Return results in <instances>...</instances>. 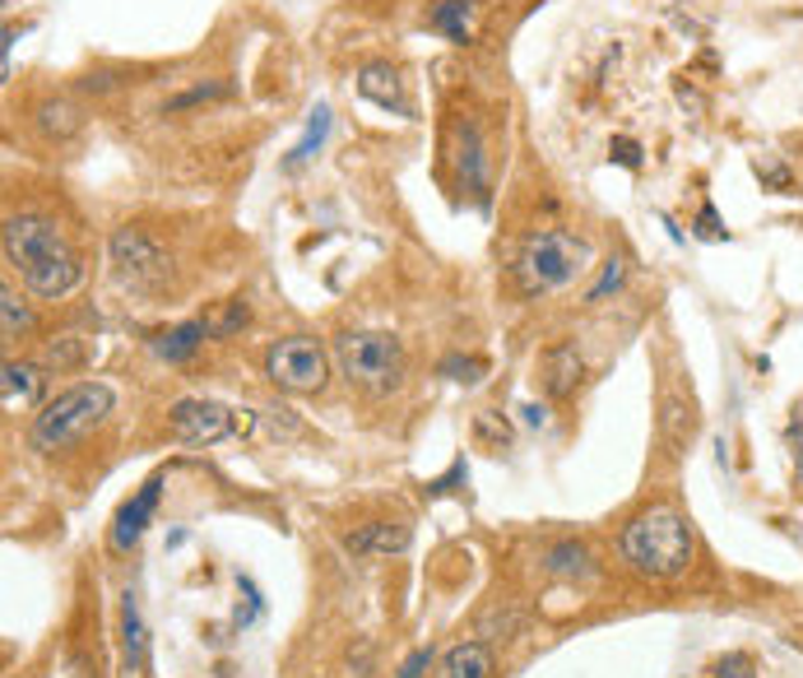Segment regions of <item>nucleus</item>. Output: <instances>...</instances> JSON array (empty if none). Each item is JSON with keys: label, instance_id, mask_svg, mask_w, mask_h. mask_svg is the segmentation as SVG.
Here are the masks:
<instances>
[{"label": "nucleus", "instance_id": "22", "mask_svg": "<svg viewBox=\"0 0 803 678\" xmlns=\"http://www.w3.org/2000/svg\"><path fill=\"white\" fill-rule=\"evenodd\" d=\"M38 126L47 135H57V140H70V135L79 131V112L70 108V102H42V108H38Z\"/></svg>", "mask_w": 803, "mask_h": 678}, {"label": "nucleus", "instance_id": "34", "mask_svg": "<svg viewBox=\"0 0 803 678\" xmlns=\"http://www.w3.org/2000/svg\"><path fill=\"white\" fill-rule=\"evenodd\" d=\"M428 665H432V651H428V646H418V651L405 659V665H399V674H395V678H423V669H428Z\"/></svg>", "mask_w": 803, "mask_h": 678}, {"label": "nucleus", "instance_id": "19", "mask_svg": "<svg viewBox=\"0 0 803 678\" xmlns=\"http://www.w3.org/2000/svg\"><path fill=\"white\" fill-rule=\"evenodd\" d=\"M0 386H5V405H33L42 391V377L33 362H5V372H0Z\"/></svg>", "mask_w": 803, "mask_h": 678}, {"label": "nucleus", "instance_id": "35", "mask_svg": "<svg viewBox=\"0 0 803 678\" xmlns=\"http://www.w3.org/2000/svg\"><path fill=\"white\" fill-rule=\"evenodd\" d=\"M520 414H526V423H544V409H539V405H526Z\"/></svg>", "mask_w": 803, "mask_h": 678}, {"label": "nucleus", "instance_id": "25", "mask_svg": "<svg viewBox=\"0 0 803 678\" xmlns=\"http://www.w3.org/2000/svg\"><path fill=\"white\" fill-rule=\"evenodd\" d=\"M219 98H228V84H196V89L168 98L163 112H186V108H200V102H219Z\"/></svg>", "mask_w": 803, "mask_h": 678}, {"label": "nucleus", "instance_id": "27", "mask_svg": "<svg viewBox=\"0 0 803 678\" xmlns=\"http://www.w3.org/2000/svg\"><path fill=\"white\" fill-rule=\"evenodd\" d=\"M715 678H757V659L748 651H729L715 659Z\"/></svg>", "mask_w": 803, "mask_h": 678}, {"label": "nucleus", "instance_id": "28", "mask_svg": "<svg viewBox=\"0 0 803 678\" xmlns=\"http://www.w3.org/2000/svg\"><path fill=\"white\" fill-rule=\"evenodd\" d=\"M622 280H627V266H622V260L614 256V260H608V266H604V274H600V284H595V288H590V293H585V303H604V298H608V293H618V288H622Z\"/></svg>", "mask_w": 803, "mask_h": 678}, {"label": "nucleus", "instance_id": "16", "mask_svg": "<svg viewBox=\"0 0 803 678\" xmlns=\"http://www.w3.org/2000/svg\"><path fill=\"white\" fill-rule=\"evenodd\" d=\"M200 340H209L205 321H182V325H172V330H163V335L153 340V354H159L163 362H186L190 354L200 349Z\"/></svg>", "mask_w": 803, "mask_h": 678}, {"label": "nucleus", "instance_id": "1", "mask_svg": "<svg viewBox=\"0 0 803 678\" xmlns=\"http://www.w3.org/2000/svg\"><path fill=\"white\" fill-rule=\"evenodd\" d=\"M5 260L24 274V288L42 303L65 298L79 284V256L70 242L38 214H14L5 219Z\"/></svg>", "mask_w": 803, "mask_h": 678}, {"label": "nucleus", "instance_id": "14", "mask_svg": "<svg viewBox=\"0 0 803 678\" xmlns=\"http://www.w3.org/2000/svg\"><path fill=\"white\" fill-rule=\"evenodd\" d=\"M493 674H497V659L483 641H460L436 665V678H493Z\"/></svg>", "mask_w": 803, "mask_h": 678}, {"label": "nucleus", "instance_id": "15", "mask_svg": "<svg viewBox=\"0 0 803 678\" xmlns=\"http://www.w3.org/2000/svg\"><path fill=\"white\" fill-rule=\"evenodd\" d=\"M121 646H126V669L131 674H145L149 669V632H145V618H139V600L121 595Z\"/></svg>", "mask_w": 803, "mask_h": 678}, {"label": "nucleus", "instance_id": "5", "mask_svg": "<svg viewBox=\"0 0 803 678\" xmlns=\"http://www.w3.org/2000/svg\"><path fill=\"white\" fill-rule=\"evenodd\" d=\"M335 368L348 386L368 395H391L405 377V344L386 330H348L335 340Z\"/></svg>", "mask_w": 803, "mask_h": 678}, {"label": "nucleus", "instance_id": "31", "mask_svg": "<svg viewBox=\"0 0 803 678\" xmlns=\"http://www.w3.org/2000/svg\"><path fill=\"white\" fill-rule=\"evenodd\" d=\"M696 237H702V242H725L729 237L720 214H715V205H702V214H696Z\"/></svg>", "mask_w": 803, "mask_h": 678}, {"label": "nucleus", "instance_id": "30", "mask_svg": "<svg viewBox=\"0 0 803 678\" xmlns=\"http://www.w3.org/2000/svg\"><path fill=\"white\" fill-rule=\"evenodd\" d=\"M608 159H614L618 168H627V172H637L645 159H641V145L637 140H627V135H614V145H608Z\"/></svg>", "mask_w": 803, "mask_h": 678}, {"label": "nucleus", "instance_id": "6", "mask_svg": "<svg viewBox=\"0 0 803 678\" xmlns=\"http://www.w3.org/2000/svg\"><path fill=\"white\" fill-rule=\"evenodd\" d=\"M265 377L274 381L279 391H293V395H311L325 386L330 377V358L317 340L307 335H288L265 349Z\"/></svg>", "mask_w": 803, "mask_h": 678}, {"label": "nucleus", "instance_id": "2", "mask_svg": "<svg viewBox=\"0 0 803 678\" xmlns=\"http://www.w3.org/2000/svg\"><path fill=\"white\" fill-rule=\"evenodd\" d=\"M622 563L645 581H678L696 558V534L678 507H645L622 526Z\"/></svg>", "mask_w": 803, "mask_h": 678}, {"label": "nucleus", "instance_id": "7", "mask_svg": "<svg viewBox=\"0 0 803 678\" xmlns=\"http://www.w3.org/2000/svg\"><path fill=\"white\" fill-rule=\"evenodd\" d=\"M108 251H112L116 274L126 284H135V288H153V284L168 280L172 260L163 251V242L153 233H145V229H116L112 242H108Z\"/></svg>", "mask_w": 803, "mask_h": 678}, {"label": "nucleus", "instance_id": "33", "mask_svg": "<svg viewBox=\"0 0 803 678\" xmlns=\"http://www.w3.org/2000/svg\"><path fill=\"white\" fill-rule=\"evenodd\" d=\"M474 432H479V437H483V442H487V437H493L497 446H506V442H511V428H506V423L497 428V419H493V414H479V423H474Z\"/></svg>", "mask_w": 803, "mask_h": 678}, {"label": "nucleus", "instance_id": "21", "mask_svg": "<svg viewBox=\"0 0 803 678\" xmlns=\"http://www.w3.org/2000/svg\"><path fill=\"white\" fill-rule=\"evenodd\" d=\"M325 135H330V108H325V102H317V112H311V121H307V135L288 149L284 168H302V163L311 159V153H317V149L325 145Z\"/></svg>", "mask_w": 803, "mask_h": 678}, {"label": "nucleus", "instance_id": "9", "mask_svg": "<svg viewBox=\"0 0 803 678\" xmlns=\"http://www.w3.org/2000/svg\"><path fill=\"white\" fill-rule=\"evenodd\" d=\"M159 497H163V479H149L145 489H139L126 507L116 511V520H112V534H108V544L116 548V553H131L135 544H139V534L149 530V520H153V511H159Z\"/></svg>", "mask_w": 803, "mask_h": 678}, {"label": "nucleus", "instance_id": "26", "mask_svg": "<svg viewBox=\"0 0 803 678\" xmlns=\"http://www.w3.org/2000/svg\"><path fill=\"white\" fill-rule=\"evenodd\" d=\"M79 358H84V344H79L75 335H70V340L47 344V349H42V368H57V372H61V368H75Z\"/></svg>", "mask_w": 803, "mask_h": 678}, {"label": "nucleus", "instance_id": "13", "mask_svg": "<svg viewBox=\"0 0 803 678\" xmlns=\"http://www.w3.org/2000/svg\"><path fill=\"white\" fill-rule=\"evenodd\" d=\"M358 94L368 98V102H376V108H386V112H399V116H409V102H405V84H399V75L391 71L386 61H368L358 71Z\"/></svg>", "mask_w": 803, "mask_h": 678}, {"label": "nucleus", "instance_id": "24", "mask_svg": "<svg viewBox=\"0 0 803 678\" xmlns=\"http://www.w3.org/2000/svg\"><path fill=\"white\" fill-rule=\"evenodd\" d=\"M0 311H5V340H24L33 330V311L20 303V293H14V288L0 293Z\"/></svg>", "mask_w": 803, "mask_h": 678}, {"label": "nucleus", "instance_id": "29", "mask_svg": "<svg viewBox=\"0 0 803 678\" xmlns=\"http://www.w3.org/2000/svg\"><path fill=\"white\" fill-rule=\"evenodd\" d=\"M487 372V362L483 358H446L442 362V377H450V381H465V386H474V381Z\"/></svg>", "mask_w": 803, "mask_h": 678}, {"label": "nucleus", "instance_id": "4", "mask_svg": "<svg viewBox=\"0 0 803 678\" xmlns=\"http://www.w3.org/2000/svg\"><path fill=\"white\" fill-rule=\"evenodd\" d=\"M590 260H595V247H590L585 237H571L557 229L530 233L526 247L516 256V284L526 298H544V293H557L571 280H581L590 270Z\"/></svg>", "mask_w": 803, "mask_h": 678}, {"label": "nucleus", "instance_id": "23", "mask_svg": "<svg viewBox=\"0 0 803 678\" xmlns=\"http://www.w3.org/2000/svg\"><path fill=\"white\" fill-rule=\"evenodd\" d=\"M247 317H251L247 303H237V298H233V303H223V307L214 311V317H205V335H209V340H223V335H233V330L247 325Z\"/></svg>", "mask_w": 803, "mask_h": 678}, {"label": "nucleus", "instance_id": "10", "mask_svg": "<svg viewBox=\"0 0 803 678\" xmlns=\"http://www.w3.org/2000/svg\"><path fill=\"white\" fill-rule=\"evenodd\" d=\"M696 432H702V414L688 395H665V405H659V442H665L669 456H688Z\"/></svg>", "mask_w": 803, "mask_h": 678}, {"label": "nucleus", "instance_id": "20", "mask_svg": "<svg viewBox=\"0 0 803 678\" xmlns=\"http://www.w3.org/2000/svg\"><path fill=\"white\" fill-rule=\"evenodd\" d=\"M544 567H548V577H567V581L571 577H590V571H595V563H590V548L576 544V539H567V544H553Z\"/></svg>", "mask_w": 803, "mask_h": 678}, {"label": "nucleus", "instance_id": "18", "mask_svg": "<svg viewBox=\"0 0 803 678\" xmlns=\"http://www.w3.org/2000/svg\"><path fill=\"white\" fill-rule=\"evenodd\" d=\"M456 159H460L465 186L474 190L479 205H483V200H487V190H483L487 177H483V140H479V126H465V131H460V153H456Z\"/></svg>", "mask_w": 803, "mask_h": 678}, {"label": "nucleus", "instance_id": "17", "mask_svg": "<svg viewBox=\"0 0 803 678\" xmlns=\"http://www.w3.org/2000/svg\"><path fill=\"white\" fill-rule=\"evenodd\" d=\"M469 20H474V0H436L428 14V28L446 33L450 42H469Z\"/></svg>", "mask_w": 803, "mask_h": 678}, {"label": "nucleus", "instance_id": "3", "mask_svg": "<svg viewBox=\"0 0 803 678\" xmlns=\"http://www.w3.org/2000/svg\"><path fill=\"white\" fill-rule=\"evenodd\" d=\"M116 405V391L108 386V381H79V386L61 391L51 405H42V414L33 419L28 428V442L33 451H42V456H51V451H65L75 446L79 437H89V432L108 419Z\"/></svg>", "mask_w": 803, "mask_h": 678}, {"label": "nucleus", "instance_id": "11", "mask_svg": "<svg viewBox=\"0 0 803 678\" xmlns=\"http://www.w3.org/2000/svg\"><path fill=\"white\" fill-rule=\"evenodd\" d=\"M539 377H544V391L553 395V399H567V395H576V386H581V377H585V358H581V349H576L571 340H557L553 349L539 358Z\"/></svg>", "mask_w": 803, "mask_h": 678}, {"label": "nucleus", "instance_id": "12", "mask_svg": "<svg viewBox=\"0 0 803 678\" xmlns=\"http://www.w3.org/2000/svg\"><path fill=\"white\" fill-rule=\"evenodd\" d=\"M344 544L354 558H391V553L409 548V526L405 520H368V526H358Z\"/></svg>", "mask_w": 803, "mask_h": 678}, {"label": "nucleus", "instance_id": "8", "mask_svg": "<svg viewBox=\"0 0 803 678\" xmlns=\"http://www.w3.org/2000/svg\"><path fill=\"white\" fill-rule=\"evenodd\" d=\"M168 423H172V437L182 446H214L228 437V432L242 428L237 414L228 405H219V399H177V405L168 409Z\"/></svg>", "mask_w": 803, "mask_h": 678}, {"label": "nucleus", "instance_id": "32", "mask_svg": "<svg viewBox=\"0 0 803 678\" xmlns=\"http://www.w3.org/2000/svg\"><path fill=\"white\" fill-rule=\"evenodd\" d=\"M757 177H762L766 186H776L780 196H790V190H794V177H790V172H785L780 163H757Z\"/></svg>", "mask_w": 803, "mask_h": 678}]
</instances>
